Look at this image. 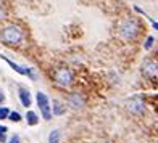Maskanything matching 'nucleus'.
Instances as JSON below:
<instances>
[{
  "mask_svg": "<svg viewBox=\"0 0 158 143\" xmlns=\"http://www.w3.org/2000/svg\"><path fill=\"white\" fill-rule=\"evenodd\" d=\"M137 31H139V26L135 23V19H132V18H124V19H121L119 24H118V32H119L121 37L126 39V40L134 39L135 35H137Z\"/></svg>",
  "mask_w": 158,
  "mask_h": 143,
  "instance_id": "f257e3e1",
  "label": "nucleus"
},
{
  "mask_svg": "<svg viewBox=\"0 0 158 143\" xmlns=\"http://www.w3.org/2000/svg\"><path fill=\"white\" fill-rule=\"evenodd\" d=\"M21 37H23V34H21L19 27H16V26H8V27H5V29H2V32H0L2 42H5V44H8V45L19 44Z\"/></svg>",
  "mask_w": 158,
  "mask_h": 143,
  "instance_id": "f03ea898",
  "label": "nucleus"
},
{
  "mask_svg": "<svg viewBox=\"0 0 158 143\" xmlns=\"http://www.w3.org/2000/svg\"><path fill=\"white\" fill-rule=\"evenodd\" d=\"M35 100H37V105H39V108H40L42 117H44L45 121H50V117H52V108H50V105H48L47 95L42 93V92H39V93L35 95Z\"/></svg>",
  "mask_w": 158,
  "mask_h": 143,
  "instance_id": "7ed1b4c3",
  "label": "nucleus"
},
{
  "mask_svg": "<svg viewBox=\"0 0 158 143\" xmlns=\"http://www.w3.org/2000/svg\"><path fill=\"white\" fill-rule=\"evenodd\" d=\"M53 79L58 82L60 85H69L71 82H73V74H71L69 69L60 68V69H56L53 73Z\"/></svg>",
  "mask_w": 158,
  "mask_h": 143,
  "instance_id": "20e7f679",
  "label": "nucleus"
},
{
  "mask_svg": "<svg viewBox=\"0 0 158 143\" xmlns=\"http://www.w3.org/2000/svg\"><path fill=\"white\" fill-rule=\"evenodd\" d=\"M126 108H127L129 113H132V114H142L143 111H145V105H143L140 97H134V98H131L127 101Z\"/></svg>",
  "mask_w": 158,
  "mask_h": 143,
  "instance_id": "39448f33",
  "label": "nucleus"
},
{
  "mask_svg": "<svg viewBox=\"0 0 158 143\" xmlns=\"http://www.w3.org/2000/svg\"><path fill=\"white\" fill-rule=\"evenodd\" d=\"M142 73L145 74L147 77H155V76H158V64H156L155 61H150V60L143 61V64H142Z\"/></svg>",
  "mask_w": 158,
  "mask_h": 143,
  "instance_id": "423d86ee",
  "label": "nucleus"
},
{
  "mask_svg": "<svg viewBox=\"0 0 158 143\" xmlns=\"http://www.w3.org/2000/svg\"><path fill=\"white\" fill-rule=\"evenodd\" d=\"M68 105L71 106V108L77 109V108H81V106H82V100H81V97H79L77 93H71L68 97Z\"/></svg>",
  "mask_w": 158,
  "mask_h": 143,
  "instance_id": "0eeeda50",
  "label": "nucleus"
},
{
  "mask_svg": "<svg viewBox=\"0 0 158 143\" xmlns=\"http://www.w3.org/2000/svg\"><path fill=\"white\" fill-rule=\"evenodd\" d=\"M19 100H21L24 108H29L31 106V97H29V92L26 89H19Z\"/></svg>",
  "mask_w": 158,
  "mask_h": 143,
  "instance_id": "6e6552de",
  "label": "nucleus"
},
{
  "mask_svg": "<svg viewBox=\"0 0 158 143\" xmlns=\"http://www.w3.org/2000/svg\"><path fill=\"white\" fill-rule=\"evenodd\" d=\"M26 119H27V124L29 125H35L39 122V117H37V114H35L34 111H27L26 113Z\"/></svg>",
  "mask_w": 158,
  "mask_h": 143,
  "instance_id": "1a4fd4ad",
  "label": "nucleus"
},
{
  "mask_svg": "<svg viewBox=\"0 0 158 143\" xmlns=\"http://www.w3.org/2000/svg\"><path fill=\"white\" fill-rule=\"evenodd\" d=\"M53 114H56V116H61V114L64 113V108H63V105L60 101H56V100H53Z\"/></svg>",
  "mask_w": 158,
  "mask_h": 143,
  "instance_id": "9d476101",
  "label": "nucleus"
},
{
  "mask_svg": "<svg viewBox=\"0 0 158 143\" xmlns=\"http://www.w3.org/2000/svg\"><path fill=\"white\" fill-rule=\"evenodd\" d=\"M48 141H50V143H58V141H60V132H58V130H52V132H50Z\"/></svg>",
  "mask_w": 158,
  "mask_h": 143,
  "instance_id": "9b49d317",
  "label": "nucleus"
},
{
  "mask_svg": "<svg viewBox=\"0 0 158 143\" xmlns=\"http://www.w3.org/2000/svg\"><path fill=\"white\" fill-rule=\"evenodd\" d=\"M10 121H13V122H19L21 121V114L19 113H16V111H13V113H10Z\"/></svg>",
  "mask_w": 158,
  "mask_h": 143,
  "instance_id": "f8f14e48",
  "label": "nucleus"
},
{
  "mask_svg": "<svg viewBox=\"0 0 158 143\" xmlns=\"http://www.w3.org/2000/svg\"><path fill=\"white\" fill-rule=\"evenodd\" d=\"M10 116V109L8 108H0V121H3L5 117Z\"/></svg>",
  "mask_w": 158,
  "mask_h": 143,
  "instance_id": "ddd939ff",
  "label": "nucleus"
},
{
  "mask_svg": "<svg viewBox=\"0 0 158 143\" xmlns=\"http://www.w3.org/2000/svg\"><path fill=\"white\" fill-rule=\"evenodd\" d=\"M152 45H153V37H147L145 44H143V48H145V50H150V48H152Z\"/></svg>",
  "mask_w": 158,
  "mask_h": 143,
  "instance_id": "4468645a",
  "label": "nucleus"
},
{
  "mask_svg": "<svg viewBox=\"0 0 158 143\" xmlns=\"http://www.w3.org/2000/svg\"><path fill=\"white\" fill-rule=\"evenodd\" d=\"M19 141H21V140H19V135H13L8 143H19Z\"/></svg>",
  "mask_w": 158,
  "mask_h": 143,
  "instance_id": "2eb2a0df",
  "label": "nucleus"
},
{
  "mask_svg": "<svg viewBox=\"0 0 158 143\" xmlns=\"http://www.w3.org/2000/svg\"><path fill=\"white\" fill-rule=\"evenodd\" d=\"M0 19H5V10L2 8V5H0Z\"/></svg>",
  "mask_w": 158,
  "mask_h": 143,
  "instance_id": "dca6fc26",
  "label": "nucleus"
},
{
  "mask_svg": "<svg viewBox=\"0 0 158 143\" xmlns=\"http://www.w3.org/2000/svg\"><path fill=\"white\" fill-rule=\"evenodd\" d=\"M148 19H150V21H152V26H153V27H155V29L158 31V23H156V21H153L152 18H148Z\"/></svg>",
  "mask_w": 158,
  "mask_h": 143,
  "instance_id": "f3484780",
  "label": "nucleus"
},
{
  "mask_svg": "<svg viewBox=\"0 0 158 143\" xmlns=\"http://www.w3.org/2000/svg\"><path fill=\"white\" fill-rule=\"evenodd\" d=\"M6 132V127L5 125H0V133H5Z\"/></svg>",
  "mask_w": 158,
  "mask_h": 143,
  "instance_id": "a211bd4d",
  "label": "nucleus"
},
{
  "mask_svg": "<svg viewBox=\"0 0 158 143\" xmlns=\"http://www.w3.org/2000/svg\"><path fill=\"white\" fill-rule=\"evenodd\" d=\"M6 137H5V133H0V141H5Z\"/></svg>",
  "mask_w": 158,
  "mask_h": 143,
  "instance_id": "6ab92c4d",
  "label": "nucleus"
},
{
  "mask_svg": "<svg viewBox=\"0 0 158 143\" xmlns=\"http://www.w3.org/2000/svg\"><path fill=\"white\" fill-rule=\"evenodd\" d=\"M3 100H5V97H3V93H2V92H0V103H2Z\"/></svg>",
  "mask_w": 158,
  "mask_h": 143,
  "instance_id": "aec40b11",
  "label": "nucleus"
}]
</instances>
